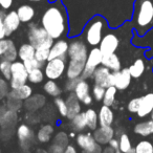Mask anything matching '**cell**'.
<instances>
[{
	"label": "cell",
	"mask_w": 153,
	"mask_h": 153,
	"mask_svg": "<svg viewBox=\"0 0 153 153\" xmlns=\"http://www.w3.org/2000/svg\"><path fill=\"white\" fill-rule=\"evenodd\" d=\"M41 26L53 39H60L67 32V13L60 1H55L51 4L41 17Z\"/></svg>",
	"instance_id": "obj_1"
},
{
	"label": "cell",
	"mask_w": 153,
	"mask_h": 153,
	"mask_svg": "<svg viewBox=\"0 0 153 153\" xmlns=\"http://www.w3.org/2000/svg\"><path fill=\"white\" fill-rule=\"evenodd\" d=\"M131 25L138 36L153 28V0H135L133 3Z\"/></svg>",
	"instance_id": "obj_2"
},
{
	"label": "cell",
	"mask_w": 153,
	"mask_h": 153,
	"mask_svg": "<svg viewBox=\"0 0 153 153\" xmlns=\"http://www.w3.org/2000/svg\"><path fill=\"white\" fill-rule=\"evenodd\" d=\"M107 28V21L102 16H94L88 21L84 30V39L86 43L91 47L99 46L101 40L104 37L105 30Z\"/></svg>",
	"instance_id": "obj_3"
},
{
	"label": "cell",
	"mask_w": 153,
	"mask_h": 153,
	"mask_svg": "<svg viewBox=\"0 0 153 153\" xmlns=\"http://www.w3.org/2000/svg\"><path fill=\"white\" fill-rule=\"evenodd\" d=\"M27 38L28 42L36 49H51L55 42L42 26H39L35 23L30 24Z\"/></svg>",
	"instance_id": "obj_4"
},
{
	"label": "cell",
	"mask_w": 153,
	"mask_h": 153,
	"mask_svg": "<svg viewBox=\"0 0 153 153\" xmlns=\"http://www.w3.org/2000/svg\"><path fill=\"white\" fill-rule=\"evenodd\" d=\"M66 67H67V63H66V59L64 58L48 60L43 67L45 78L48 80L57 81L64 76V74L66 72Z\"/></svg>",
	"instance_id": "obj_5"
},
{
	"label": "cell",
	"mask_w": 153,
	"mask_h": 153,
	"mask_svg": "<svg viewBox=\"0 0 153 153\" xmlns=\"http://www.w3.org/2000/svg\"><path fill=\"white\" fill-rule=\"evenodd\" d=\"M28 81V71L22 61L12 62V76L9 81L11 89H17Z\"/></svg>",
	"instance_id": "obj_6"
},
{
	"label": "cell",
	"mask_w": 153,
	"mask_h": 153,
	"mask_svg": "<svg viewBox=\"0 0 153 153\" xmlns=\"http://www.w3.org/2000/svg\"><path fill=\"white\" fill-rule=\"evenodd\" d=\"M102 60H103V53L99 48V46L92 47L89 51V53H88V57L87 60H86L83 74H82V78L86 80L92 78L97 68L100 65H102Z\"/></svg>",
	"instance_id": "obj_7"
},
{
	"label": "cell",
	"mask_w": 153,
	"mask_h": 153,
	"mask_svg": "<svg viewBox=\"0 0 153 153\" xmlns=\"http://www.w3.org/2000/svg\"><path fill=\"white\" fill-rule=\"evenodd\" d=\"M76 143L82 153H102V145L98 144L90 132H80L76 136Z\"/></svg>",
	"instance_id": "obj_8"
},
{
	"label": "cell",
	"mask_w": 153,
	"mask_h": 153,
	"mask_svg": "<svg viewBox=\"0 0 153 153\" xmlns=\"http://www.w3.org/2000/svg\"><path fill=\"white\" fill-rule=\"evenodd\" d=\"M88 53H89V51H88V47L86 45V43L82 40L76 39V40H72L69 43L68 51H67V58L68 60L86 63Z\"/></svg>",
	"instance_id": "obj_9"
},
{
	"label": "cell",
	"mask_w": 153,
	"mask_h": 153,
	"mask_svg": "<svg viewBox=\"0 0 153 153\" xmlns=\"http://www.w3.org/2000/svg\"><path fill=\"white\" fill-rule=\"evenodd\" d=\"M16 136L23 150H28L36 140L34 130L27 124H20L16 130Z\"/></svg>",
	"instance_id": "obj_10"
},
{
	"label": "cell",
	"mask_w": 153,
	"mask_h": 153,
	"mask_svg": "<svg viewBox=\"0 0 153 153\" xmlns=\"http://www.w3.org/2000/svg\"><path fill=\"white\" fill-rule=\"evenodd\" d=\"M18 122V114L16 111L9 109L4 104L0 106V128L1 130L14 131Z\"/></svg>",
	"instance_id": "obj_11"
},
{
	"label": "cell",
	"mask_w": 153,
	"mask_h": 153,
	"mask_svg": "<svg viewBox=\"0 0 153 153\" xmlns=\"http://www.w3.org/2000/svg\"><path fill=\"white\" fill-rule=\"evenodd\" d=\"M92 79L96 85H100L104 88L114 86V76L110 69L103 65H100L94 71Z\"/></svg>",
	"instance_id": "obj_12"
},
{
	"label": "cell",
	"mask_w": 153,
	"mask_h": 153,
	"mask_svg": "<svg viewBox=\"0 0 153 153\" xmlns=\"http://www.w3.org/2000/svg\"><path fill=\"white\" fill-rule=\"evenodd\" d=\"M120 46V39L113 33H107L101 40L99 44V48L103 53V55H108V53H114Z\"/></svg>",
	"instance_id": "obj_13"
},
{
	"label": "cell",
	"mask_w": 153,
	"mask_h": 153,
	"mask_svg": "<svg viewBox=\"0 0 153 153\" xmlns=\"http://www.w3.org/2000/svg\"><path fill=\"white\" fill-rule=\"evenodd\" d=\"M114 134L115 131L112 126H99L96 130L92 131V135L96 142L102 146L108 145L109 142L114 137Z\"/></svg>",
	"instance_id": "obj_14"
},
{
	"label": "cell",
	"mask_w": 153,
	"mask_h": 153,
	"mask_svg": "<svg viewBox=\"0 0 153 153\" xmlns=\"http://www.w3.org/2000/svg\"><path fill=\"white\" fill-rule=\"evenodd\" d=\"M46 104V98L41 94H33L23 102V108L27 112H38Z\"/></svg>",
	"instance_id": "obj_15"
},
{
	"label": "cell",
	"mask_w": 153,
	"mask_h": 153,
	"mask_svg": "<svg viewBox=\"0 0 153 153\" xmlns=\"http://www.w3.org/2000/svg\"><path fill=\"white\" fill-rule=\"evenodd\" d=\"M66 105H67V115L66 119L71 121L76 115L82 112V104L81 101L76 98L74 92H69L65 99Z\"/></svg>",
	"instance_id": "obj_16"
},
{
	"label": "cell",
	"mask_w": 153,
	"mask_h": 153,
	"mask_svg": "<svg viewBox=\"0 0 153 153\" xmlns=\"http://www.w3.org/2000/svg\"><path fill=\"white\" fill-rule=\"evenodd\" d=\"M114 76V87L117 90H126L131 84L132 76L130 74L129 68H122L119 71L113 72Z\"/></svg>",
	"instance_id": "obj_17"
},
{
	"label": "cell",
	"mask_w": 153,
	"mask_h": 153,
	"mask_svg": "<svg viewBox=\"0 0 153 153\" xmlns=\"http://www.w3.org/2000/svg\"><path fill=\"white\" fill-rule=\"evenodd\" d=\"M20 23H21V21H20V19H19L17 11H11L7 14H4L3 24H4L5 35H7V37L11 36L14 32H16V30L19 28Z\"/></svg>",
	"instance_id": "obj_18"
},
{
	"label": "cell",
	"mask_w": 153,
	"mask_h": 153,
	"mask_svg": "<svg viewBox=\"0 0 153 153\" xmlns=\"http://www.w3.org/2000/svg\"><path fill=\"white\" fill-rule=\"evenodd\" d=\"M69 43L63 39H58L56 42H53L51 48L49 49L48 60L57 59V58H67V51Z\"/></svg>",
	"instance_id": "obj_19"
},
{
	"label": "cell",
	"mask_w": 153,
	"mask_h": 153,
	"mask_svg": "<svg viewBox=\"0 0 153 153\" xmlns=\"http://www.w3.org/2000/svg\"><path fill=\"white\" fill-rule=\"evenodd\" d=\"M55 127L51 124H43L39 127L36 133V140L40 144H48L53 140Z\"/></svg>",
	"instance_id": "obj_20"
},
{
	"label": "cell",
	"mask_w": 153,
	"mask_h": 153,
	"mask_svg": "<svg viewBox=\"0 0 153 153\" xmlns=\"http://www.w3.org/2000/svg\"><path fill=\"white\" fill-rule=\"evenodd\" d=\"M84 67H85V63L68 60L67 67H66V72H65L66 78H67V79H78V78H82Z\"/></svg>",
	"instance_id": "obj_21"
},
{
	"label": "cell",
	"mask_w": 153,
	"mask_h": 153,
	"mask_svg": "<svg viewBox=\"0 0 153 153\" xmlns=\"http://www.w3.org/2000/svg\"><path fill=\"white\" fill-rule=\"evenodd\" d=\"M152 110H153V92H149V94L140 97V109H138L136 114L140 117H145L147 115L151 114Z\"/></svg>",
	"instance_id": "obj_22"
},
{
	"label": "cell",
	"mask_w": 153,
	"mask_h": 153,
	"mask_svg": "<svg viewBox=\"0 0 153 153\" xmlns=\"http://www.w3.org/2000/svg\"><path fill=\"white\" fill-rule=\"evenodd\" d=\"M99 125L111 126L114 122V113L110 106L102 105L99 110Z\"/></svg>",
	"instance_id": "obj_23"
},
{
	"label": "cell",
	"mask_w": 153,
	"mask_h": 153,
	"mask_svg": "<svg viewBox=\"0 0 153 153\" xmlns=\"http://www.w3.org/2000/svg\"><path fill=\"white\" fill-rule=\"evenodd\" d=\"M102 65L110 69L112 72L119 71L122 69V62L120 60L119 56L117 53H108V55H103Z\"/></svg>",
	"instance_id": "obj_24"
},
{
	"label": "cell",
	"mask_w": 153,
	"mask_h": 153,
	"mask_svg": "<svg viewBox=\"0 0 153 153\" xmlns=\"http://www.w3.org/2000/svg\"><path fill=\"white\" fill-rule=\"evenodd\" d=\"M17 14L19 16V19L22 23H28L30 22L35 17V9L30 4H22L18 7Z\"/></svg>",
	"instance_id": "obj_25"
},
{
	"label": "cell",
	"mask_w": 153,
	"mask_h": 153,
	"mask_svg": "<svg viewBox=\"0 0 153 153\" xmlns=\"http://www.w3.org/2000/svg\"><path fill=\"white\" fill-rule=\"evenodd\" d=\"M35 53H36V48L30 42L21 44L18 49V58L22 62H25L27 60L35 58Z\"/></svg>",
	"instance_id": "obj_26"
},
{
	"label": "cell",
	"mask_w": 153,
	"mask_h": 153,
	"mask_svg": "<svg viewBox=\"0 0 153 153\" xmlns=\"http://www.w3.org/2000/svg\"><path fill=\"white\" fill-rule=\"evenodd\" d=\"M9 94H11V96L15 97V98L19 99V100L24 102V101L27 100L30 97L33 96V87L30 84L26 83V84H24V85L20 86L17 89H11Z\"/></svg>",
	"instance_id": "obj_27"
},
{
	"label": "cell",
	"mask_w": 153,
	"mask_h": 153,
	"mask_svg": "<svg viewBox=\"0 0 153 153\" xmlns=\"http://www.w3.org/2000/svg\"><path fill=\"white\" fill-rule=\"evenodd\" d=\"M74 94H76V97L79 99L81 102L83 101V99L85 98L86 96L90 94V84L88 83L87 80L81 78L80 81L78 82V84H76V88H74Z\"/></svg>",
	"instance_id": "obj_28"
},
{
	"label": "cell",
	"mask_w": 153,
	"mask_h": 153,
	"mask_svg": "<svg viewBox=\"0 0 153 153\" xmlns=\"http://www.w3.org/2000/svg\"><path fill=\"white\" fill-rule=\"evenodd\" d=\"M133 131L135 134L144 136V137H147V136L153 134V120L136 124V125L134 126Z\"/></svg>",
	"instance_id": "obj_29"
},
{
	"label": "cell",
	"mask_w": 153,
	"mask_h": 153,
	"mask_svg": "<svg viewBox=\"0 0 153 153\" xmlns=\"http://www.w3.org/2000/svg\"><path fill=\"white\" fill-rule=\"evenodd\" d=\"M70 125L74 131L76 132H83L87 128V122H86L85 112H80L78 115L74 117L70 121Z\"/></svg>",
	"instance_id": "obj_30"
},
{
	"label": "cell",
	"mask_w": 153,
	"mask_h": 153,
	"mask_svg": "<svg viewBox=\"0 0 153 153\" xmlns=\"http://www.w3.org/2000/svg\"><path fill=\"white\" fill-rule=\"evenodd\" d=\"M128 68H129V71L132 76V79H138L145 72L146 65H145V62L143 59H136Z\"/></svg>",
	"instance_id": "obj_31"
},
{
	"label": "cell",
	"mask_w": 153,
	"mask_h": 153,
	"mask_svg": "<svg viewBox=\"0 0 153 153\" xmlns=\"http://www.w3.org/2000/svg\"><path fill=\"white\" fill-rule=\"evenodd\" d=\"M43 90L45 91V94L53 97V98H58L62 94V89L60 85L53 80H47L43 85Z\"/></svg>",
	"instance_id": "obj_32"
},
{
	"label": "cell",
	"mask_w": 153,
	"mask_h": 153,
	"mask_svg": "<svg viewBox=\"0 0 153 153\" xmlns=\"http://www.w3.org/2000/svg\"><path fill=\"white\" fill-rule=\"evenodd\" d=\"M86 122H87V128L90 131H94L99 127V113L94 108H88L85 111Z\"/></svg>",
	"instance_id": "obj_33"
},
{
	"label": "cell",
	"mask_w": 153,
	"mask_h": 153,
	"mask_svg": "<svg viewBox=\"0 0 153 153\" xmlns=\"http://www.w3.org/2000/svg\"><path fill=\"white\" fill-rule=\"evenodd\" d=\"M117 89L114 86H110V87H107L105 90L104 98H103V105H106V106H113V104L115 103V97H117Z\"/></svg>",
	"instance_id": "obj_34"
},
{
	"label": "cell",
	"mask_w": 153,
	"mask_h": 153,
	"mask_svg": "<svg viewBox=\"0 0 153 153\" xmlns=\"http://www.w3.org/2000/svg\"><path fill=\"white\" fill-rule=\"evenodd\" d=\"M45 74L43 68H36L28 71V82L32 84H40L44 81Z\"/></svg>",
	"instance_id": "obj_35"
},
{
	"label": "cell",
	"mask_w": 153,
	"mask_h": 153,
	"mask_svg": "<svg viewBox=\"0 0 153 153\" xmlns=\"http://www.w3.org/2000/svg\"><path fill=\"white\" fill-rule=\"evenodd\" d=\"M4 105L9 109H11V110L18 112L20 109L23 108V101H21V100H19V99H17V98H15V97L11 96V94H9L7 98L5 99Z\"/></svg>",
	"instance_id": "obj_36"
},
{
	"label": "cell",
	"mask_w": 153,
	"mask_h": 153,
	"mask_svg": "<svg viewBox=\"0 0 153 153\" xmlns=\"http://www.w3.org/2000/svg\"><path fill=\"white\" fill-rule=\"evenodd\" d=\"M119 143H120V148L119 150L123 153H129L130 151L133 149L131 144V140H130L128 134L126 133H122L119 136Z\"/></svg>",
	"instance_id": "obj_37"
},
{
	"label": "cell",
	"mask_w": 153,
	"mask_h": 153,
	"mask_svg": "<svg viewBox=\"0 0 153 153\" xmlns=\"http://www.w3.org/2000/svg\"><path fill=\"white\" fill-rule=\"evenodd\" d=\"M0 74L5 80L10 81L12 76V62L5 59L0 60Z\"/></svg>",
	"instance_id": "obj_38"
},
{
	"label": "cell",
	"mask_w": 153,
	"mask_h": 153,
	"mask_svg": "<svg viewBox=\"0 0 153 153\" xmlns=\"http://www.w3.org/2000/svg\"><path fill=\"white\" fill-rule=\"evenodd\" d=\"M134 150L136 153H153V144L147 140H140L134 147Z\"/></svg>",
	"instance_id": "obj_39"
},
{
	"label": "cell",
	"mask_w": 153,
	"mask_h": 153,
	"mask_svg": "<svg viewBox=\"0 0 153 153\" xmlns=\"http://www.w3.org/2000/svg\"><path fill=\"white\" fill-rule=\"evenodd\" d=\"M53 104H55V107L57 108L59 114L63 117H66V115H67V105H66L65 100L61 97H58V98H55Z\"/></svg>",
	"instance_id": "obj_40"
},
{
	"label": "cell",
	"mask_w": 153,
	"mask_h": 153,
	"mask_svg": "<svg viewBox=\"0 0 153 153\" xmlns=\"http://www.w3.org/2000/svg\"><path fill=\"white\" fill-rule=\"evenodd\" d=\"M53 143L59 144L63 147H67L69 145V135L64 131H59L53 137Z\"/></svg>",
	"instance_id": "obj_41"
},
{
	"label": "cell",
	"mask_w": 153,
	"mask_h": 153,
	"mask_svg": "<svg viewBox=\"0 0 153 153\" xmlns=\"http://www.w3.org/2000/svg\"><path fill=\"white\" fill-rule=\"evenodd\" d=\"M7 80L4 78H0V101H3L7 98L10 91H11V87H10V83H7Z\"/></svg>",
	"instance_id": "obj_42"
},
{
	"label": "cell",
	"mask_w": 153,
	"mask_h": 153,
	"mask_svg": "<svg viewBox=\"0 0 153 153\" xmlns=\"http://www.w3.org/2000/svg\"><path fill=\"white\" fill-rule=\"evenodd\" d=\"M1 59H5V60H7V61H10V62L17 61V59H18V49L16 48L15 43H14V44L10 47V49L4 53V55H3V57L1 58Z\"/></svg>",
	"instance_id": "obj_43"
},
{
	"label": "cell",
	"mask_w": 153,
	"mask_h": 153,
	"mask_svg": "<svg viewBox=\"0 0 153 153\" xmlns=\"http://www.w3.org/2000/svg\"><path fill=\"white\" fill-rule=\"evenodd\" d=\"M105 90H106V88L94 84V86L92 87V97H94V100L98 101V102L103 101V98H104V94H105Z\"/></svg>",
	"instance_id": "obj_44"
},
{
	"label": "cell",
	"mask_w": 153,
	"mask_h": 153,
	"mask_svg": "<svg viewBox=\"0 0 153 153\" xmlns=\"http://www.w3.org/2000/svg\"><path fill=\"white\" fill-rule=\"evenodd\" d=\"M48 57H49V49H36L35 58L39 62L45 64L48 61Z\"/></svg>",
	"instance_id": "obj_45"
},
{
	"label": "cell",
	"mask_w": 153,
	"mask_h": 153,
	"mask_svg": "<svg viewBox=\"0 0 153 153\" xmlns=\"http://www.w3.org/2000/svg\"><path fill=\"white\" fill-rule=\"evenodd\" d=\"M23 63H24V65H25L27 71H30V70H33V69H36V68L44 67V64L39 62L36 58H33V59H30V60H27V61L23 62Z\"/></svg>",
	"instance_id": "obj_46"
},
{
	"label": "cell",
	"mask_w": 153,
	"mask_h": 153,
	"mask_svg": "<svg viewBox=\"0 0 153 153\" xmlns=\"http://www.w3.org/2000/svg\"><path fill=\"white\" fill-rule=\"evenodd\" d=\"M140 97L132 99V100L129 101V103L127 105L128 111L131 113H137L138 109H140Z\"/></svg>",
	"instance_id": "obj_47"
},
{
	"label": "cell",
	"mask_w": 153,
	"mask_h": 153,
	"mask_svg": "<svg viewBox=\"0 0 153 153\" xmlns=\"http://www.w3.org/2000/svg\"><path fill=\"white\" fill-rule=\"evenodd\" d=\"M14 44L13 40L11 39H1L0 40V58H2L3 55L10 49V47Z\"/></svg>",
	"instance_id": "obj_48"
},
{
	"label": "cell",
	"mask_w": 153,
	"mask_h": 153,
	"mask_svg": "<svg viewBox=\"0 0 153 153\" xmlns=\"http://www.w3.org/2000/svg\"><path fill=\"white\" fill-rule=\"evenodd\" d=\"M81 78H78V79H67L65 82V86H64V90L67 92H74V88H76L78 82L80 81Z\"/></svg>",
	"instance_id": "obj_49"
},
{
	"label": "cell",
	"mask_w": 153,
	"mask_h": 153,
	"mask_svg": "<svg viewBox=\"0 0 153 153\" xmlns=\"http://www.w3.org/2000/svg\"><path fill=\"white\" fill-rule=\"evenodd\" d=\"M66 147H63L59 144H56V143H51V146L48 147V152L49 153H64Z\"/></svg>",
	"instance_id": "obj_50"
},
{
	"label": "cell",
	"mask_w": 153,
	"mask_h": 153,
	"mask_svg": "<svg viewBox=\"0 0 153 153\" xmlns=\"http://www.w3.org/2000/svg\"><path fill=\"white\" fill-rule=\"evenodd\" d=\"M25 119L28 123L36 124L37 122H39V115L37 114V112H27L25 115Z\"/></svg>",
	"instance_id": "obj_51"
},
{
	"label": "cell",
	"mask_w": 153,
	"mask_h": 153,
	"mask_svg": "<svg viewBox=\"0 0 153 153\" xmlns=\"http://www.w3.org/2000/svg\"><path fill=\"white\" fill-rule=\"evenodd\" d=\"M3 18H4V14L2 12H0V40L1 39H4L7 37L5 35V28L4 24H3Z\"/></svg>",
	"instance_id": "obj_52"
},
{
	"label": "cell",
	"mask_w": 153,
	"mask_h": 153,
	"mask_svg": "<svg viewBox=\"0 0 153 153\" xmlns=\"http://www.w3.org/2000/svg\"><path fill=\"white\" fill-rule=\"evenodd\" d=\"M14 0H0V7L2 10H10L13 5Z\"/></svg>",
	"instance_id": "obj_53"
},
{
	"label": "cell",
	"mask_w": 153,
	"mask_h": 153,
	"mask_svg": "<svg viewBox=\"0 0 153 153\" xmlns=\"http://www.w3.org/2000/svg\"><path fill=\"white\" fill-rule=\"evenodd\" d=\"M92 102H94V97L91 94H88L83 99V101L81 103H83V105H85V106H89V105L92 104Z\"/></svg>",
	"instance_id": "obj_54"
},
{
	"label": "cell",
	"mask_w": 153,
	"mask_h": 153,
	"mask_svg": "<svg viewBox=\"0 0 153 153\" xmlns=\"http://www.w3.org/2000/svg\"><path fill=\"white\" fill-rule=\"evenodd\" d=\"M109 146L110 147H112L114 150H119V148H120V143H119V138H115V137H113L112 140L109 142Z\"/></svg>",
	"instance_id": "obj_55"
},
{
	"label": "cell",
	"mask_w": 153,
	"mask_h": 153,
	"mask_svg": "<svg viewBox=\"0 0 153 153\" xmlns=\"http://www.w3.org/2000/svg\"><path fill=\"white\" fill-rule=\"evenodd\" d=\"M64 153H78V150L74 145H68L64 150Z\"/></svg>",
	"instance_id": "obj_56"
},
{
	"label": "cell",
	"mask_w": 153,
	"mask_h": 153,
	"mask_svg": "<svg viewBox=\"0 0 153 153\" xmlns=\"http://www.w3.org/2000/svg\"><path fill=\"white\" fill-rule=\"evenodd\" d=\"M115 152H117V150H114V149H113L112 147L109 146V145L105 147L102 151V153H115Z\"/></svg>",
	"instance_id": "obj_57"
},
{
	"label": "cell",
	"mask_w": 153,
	"mask_h": 153,
	"mask_svg": "<svg viewBox=\"0 0 153 153\" xmlns=\"http://www.w3.org/2000/svg\"><path fill=\"white\" fill-rule=\"evenodd\" d=\"M36 153H49V152H48V150L46 151V150H44V149H38Z\"/></svg>",
	"instance_id": "obj_58"
},
{
	"label": "cell",
	"mask_w": 153,
	"mask_h": 153,
	"mask_svg": "<svg viewBox=\"0 0 153 153\" xmlns=\"http://www.w3.org/2000/svg\"><path fill=\"white\" fill-rule=\"evenodd\" d=\"M76 136V131H74V130H72L71 132H70L69 133V137H71V138H74Z\"/></svg>",
	"instance_id": "obj_59"
},
{
	"label": "cell",
	"mask_w": 153,
	"mask_h": 153,
	"mask_svg": "<svg viewBox=\"0 0 153 153\" xmlns=\"http://www.w3.org/2000/svg\"><path fill=\"white\" fill-rule=\"evenodd\" d=\"M28 1H32V2H39V1H42V0H28Z\"/></svg>",
	"instance_id": "obj_60"
},
{
	"label": "cell",
	"mask_w": 153,
	"mask_h": 153,
	"mask_svg": "<svg viewBox=\"0 0 153 153\" xmlns=\"http://www.w3.org/2000/svg\"><path fill=\"white\" fill-rule=\"evenodd\" d=\"M129 153H136V152H135V150H134V148H133V149H132V150H131V151H130V152H129Z\"/></svg>",
	"instance_id": "obj_61"
},
{
	"label": "cell",
	"mask_w": 153,
	"mask_h": 153,
	"mask_svg": "<svg viewBox=\"0 0 153 153\" xmlns=\"http://www.w3.org/2000/svg\"><path fill=\"white\" fill-rule=\"evenodd\" d=\"M151 120H153V110H152V112H151Z\"/></svg>",
	"instance_id": "obj_62"
},
{
	"label": "cell",
	"mask_w": 153,
	"mask_h": 153,
	"mask_svg": "<svg viewBox=\"0 0 153 153\" xmlns=\"http://www.w3.org/2000/svg\"><path fill=\"white\" fill-rule=\"evenodd\" d=\"M115 153H123V152H121V151H120V150H117V152H115Z\"/></svg>",
	"instance_id": "obj_63"
},
{
	"label": "cell",
	"mask_w": 153,
	"mask_h": 153,
	"mask_svg": "<svg viewBox=\"0 0 153 153\" xmlns=\"http://www.w3.org/2000/svg\"><path fill=\"white\" fill-rule=\"evenodd\" d=\"M0 153H1V149H0Z\"/></svg>",
	"instance_id": "obj_64"
}]
</instances>
